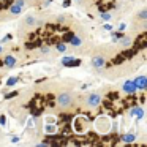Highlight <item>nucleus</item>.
<instances>
[{
  "instance_id": "obj_1",
  "label": "nucleus",
  "mask_w": 147,
  "mask_h": 147,
  "mask_svg": "<svg viewBox=\"0 0 147 147\" xmlns=\"http://www.w3.org/2000/svg\"><path fill=\"white\" fill-rule=\"evenodd\" d=\"M55 103L60 111H68L74 106V95L71 92H60L55 96Z\"/></svg>"
},
{
  "instance_id": "obj_2",
  "label": "nucleus",
  "mask_w": 147,
  "mask_h": 147,
  "mask_svg": "<svg viewBox=\"0 0 147 147\" xmlns=\"http://www.w3.org/2000/svg\"><path fill=\"white\" fill-rule=\"evenodd\" d=\"M40 24H43V22H41V21H38L36 14L29 13V14L24 16L22 22L19 24V32H30V30H33L36 26H40Z\"/></svg>"
},
{
  "instance_id": "obj_3",
  "label": "nucleus",
  "mask_w": 147,
  "mask_h": 147,
  "mask_svg": "<svg viewBox=\"0 0 147 147\" xmlns=\"http://www.w3.org/2000/svg\"><path fill=\"white\" fill-rule=\"evenodd\" d=\"M101 101H103V95L100 92H90V93H87V95L84 96V100H82L84 106H86V108H89V109L100 108Z\"/></svg>"
},
{
  "instance_id": "obj_4",
  "label": "nucleus",
  "mask_w": 147,
  "mask_h": 147,
  "mask_svg": "<svg viewBox=\"0 0 147 147\" xmlns=\"http://www.w3.org/2000/svg\"><path fill=\"white\" fill-rule=\"evenodd\" d=\"M73 130L76 131L78 134L87 133V131L90 130V122H89V119L84 117V115H78V117L74 119V122H73Z\"/></svg>"
},
{
  "instance_id": "obj_5",
  "label": "nucleus",
  "mask_w": 147,
  "mask_h": 147,
  "mask_svg": "<svg viewBox=\"0 0 147 147\" xmlns=\"http://www.w3.org/2000/svg\"><path fill=\"white\" fill-rule=\"evenodd\" d=\"M95 131L100 134H106L111 131V119L106 115H100L95 120Z\"/></svg>"
},
{
  "instance_id": "obj_6",
  "label": "nucleus",
  "mask_w": 147,
  "mask_h": 147,
  "mask_svg": "<svg viewBox=\"0 0 147 147\" xmlns=\"http://www.w3.org/2000/svg\"><path fill=\"white\" fill-rule=\"evenodd\" d=\"M24 7H26V0H14L11 7L8 8V18H16L19 16L24 11Z\"/></svg>"
},
{
  "instance_id": "obj_7",
  "label": "nucleus",
  "mask_w": 147,
  "mask_h": 147,
  "mask_svg": "<svg viewBox=\"0 0 147 147\" xmlns=\"http://www.w3.org/2000/svg\"><path fill=\"white\" fill-rule=\"evenodd\" d=\"M106 62H108V55L103 54V52H96V54H93L92 59H90V65H92L95 70L103 68L106 65Z\"/></svg>"
},
{
  "instance_id": "obj_8",
  "label": "nucleus",
  "mask_w": 147,
  "mask_h": 147,
  "mask_svg": "<svg viewBox=\"0 0 147 147\" xmlns=\"http://www.w3.org/2000/svg\"><path fill=\"white\" fill-rule=\"evenodd\" d=\"M82 45H84V35L81 32H76V33H73V35H70V38H68V46H70V48L79 49Z\"/></svg>"
},
{
  "instance_id": "obj_9",
  "label": "nucleus",
  "mask_w": 147,
  "mask_h": 147,
  "mask_svg": "<svg viewBox=\"0 0 147 147\" xmlns=\"http://www.w3.org/2000/svg\"><path fill=\"white\" fill-rule=\"evenodd\" d=\"M133 82H134V86H136V89L141 90V92H144V90L147 89V76L146 74H138L133 79Z\"/></svg>"
},
{
  "instance_id": "obj_10",
  "label": "nucleus",
  "mask_w": 147,
  "mask_h": 147,
  "mask_svg": "<svg viewBox=\"0 0 147 147\" xmlns=\"http://www.w3.org/2000/svg\"><path fill=\"white\" fill-rule=\"evenodd\" d=\"M122 92L127 93V95H133V93H136V92H138V89H136V86H134L133 79L125 81V82L122 84Z\"/></svg>"
},
{
  "instance_id": "obj_11",
  "label": "nucleus",
  "mask_w": 147,
  "mask_h": 147,
  "mask_svg": "<svg viewBox=\"0 0 147 147\" xmlns=\"http://www.w3.org/2000/svg\"><path fill=\"white\" fill-rule=\"evenodd\" d=\"M117 43H119V46H120L122 49H128V48H131V45H133V38H131L130 35H122L120 38L117 40Z\"/></svg>"
},
{
  "instance_id": "obj_12",
  "label": "nucleus",
  "mask_w": 147,
  "mask_h": 147,
  "mask_svg": "<svg viewBox=\"0 0 147 147\" xmlns=\"http://www.w3.org/2000/svg\"><path fill=\"white\" fill-rule=\"evenodd\" d=\"M3 65L8 68V70H11V68H14L18 65V59L14 57L13 54H7L3 57Z\"/></svg>"
},
{
  "instance_id": "obj_13",
  "label": "nucleus",
  "mask_w": 147,
  "mask_h": 147,
  "mask_svg": "<svg viewBox=\"0 0 147 147\" xmlns=\"http://www.w3.org/2000/svg\"><path fill=\"white\" fill-rule=\"evenodd\" d=\"M43 131H45L46 134H55L57 133V125H55V122H45Z\"/></svg>"
},
{
  "instance_id": "obj_14",
  "label": "nucleus",
  "mask_w": 147,
  "mask_h": 147,
  "mask_svg": "<svg viewBox=\"0 0 147 147\" xmlns=\"http://www.w3.org/2000/svg\"><path fill=\"white\" fill-rule=\"evenodd\" d=\"M136 133L134 131H130V133H125L123 136H122V142H125V144H131V142H134L136 141Z\"/></svg>"
},
{
  "instance_id": "obj_15",
  "label": "nucleus",
  "mask_w": 147,
  "mask_h": 147,
  "mask_svg": "<svg viewBox=\"0 0 147 147\" xmlns=\"http://www.w3.org/2000/svg\"><path fill=\"white\" fill-rule=\"evenodd\" d=\"M136 21H139V22H146L147 21V8H141V10L138 11Z\"/></svg>"
},
{
  "instance_id": "obj_16",
  "label": "nucleus",
  "mask_w": 147,
  "mask_h": 147,
  "mask_svg": "<svg viewBox=\"0 0 147 147\" xmlns=\"http://www.w3.org/2000/svg\"><path fill=\"white\" fill-rule=\"evenodd\" d=\"M62 65H63V67H70V65H79V60H76L74 57H63V59H62Z\"/></svg>"
},
{
  "instance_id": "obj_17",
  "label": "nucleus",
  "mask_w": 147,
  "mask_h": 147,
  "mask_svg": "<svg viewBox=\"0 0 147 147\" xmlns=\"http://www.w3.org/2000/svg\"><path fill=\"white\" fill-rule=\"evenodd\" d=\"M55 51L60 52V54H65V52L68 51V43H65V41L57 43V45H55Z\"/></svg>"
},
{
  "instance_id": "obj_18",
  "label": "nucleus",
  "mask_w": 147,
  "mask_h": 147,
  "mask_svg": "<svg viewBox=\"0 0 147 147\" xmlns=\"http://www.w3.org/2000/svg\"><path fill=\"white\" fill-rule=\"evenodd\" d=\"M100 21H101V22H111L112 21V13H109V11L100 13Z\"/></svg>"
},
{
  "instance_id": "obj_19",
  "label": "nucleus",
  "mask_w": 147,
  "mask_h": 147,
  "mask_svg": "<svg viewBox=\"0 0 147 147\" xmlns=\"http://www.w3.org/2000/svg\"><path fill=\"white\" fill-rule=\"evenodd\" d=\"M70 16H67V14H59V16H57V22L59 24H68V22H70Z\"/></svg>"
},
{
  "instance_id": "obj_20",
  "label": "nucleus",
  "mask_w": 147,
  "mask_h": 147,
  "mask_svg": "<svg viewBox=\"0 0 147 147\" xmlns=\"http://www.w3.org/2000/svg\"><path fill=\"white\" fill-rule=\"evenodd\" d=\"M18 81H19V78H18V76H11V78H8V79H7V86L8 87H13L14 84H18Z\"/></svg>"
},
{
  "instance_id": "obj_21",
  "label": "nucleus",
  "mask_w": 147,
  "mask_h": 147,
  "mask_svg": "<svg viewBox=\"0 0 147 147\" xmlns=\"http://www.w3.org/2000/svg\"><path fill=\"white\" fill-rule=\"evenodd\" d=\"M40 52H41L43 55H49V54H51V48H49V46H41Z\"/></svg>"
},
{
  "instance_id": "obj_22",
  "label": "nucleus",
  "mask_w": 147,
  "mask_h": 147,
  "mask_svg": "<svg viewBox=\"0 0 147 147\" xmlns=\"http://www.w3.org/2000/svg\"><path fill=\"white\" fill-rule=\"evenodd\" d=\"M136 117H138V120H142V119H144V108H142V106H139V109H138V114H136Z\"/></svg>"
},
{
  "instance_id": "obj_23",
  "label": "nucleus",
  "mask_w": 147,
  "mask_h": 147,
  "mask_svg": "<svg viewBox=\"0 0 147 147\" xmlns=\"http://www.w3.org/2000/svg\"><path fill=\"white\" fill-rule=\"evenodd\" d=\"M111 36H112V41L117 43V40L122 36V33H120V32H112V33H111Z\"/></svg>"
},
{
  "instance_id": "obj_24",
  "label": "nucleus",
  "mask_w": 147,
  "mask_h": 147,
  "mask_svg": "<svg viewBox=\"0 0 147 147\" xmlns=\"http://www.w3.org/2000/svg\"><path fill=\"white\" fill-rule=\"evenodd\" d=\"M138 109H139V106H136V108H131L128 114H130L131 117H136V114H138Z\"/></svg>"
},
{
  "instance_id": "obj_25",
  "label": "nucleus",
  "mask_w": 147,
  "mask_h": 147,
  "mask_svg": "<svg viewBox=\"0 0 147 147\" xmlns=\"http://www.w3.org/2000/svg\"><path fill=\"white\" fill-rule=\"evenodd\" d=\"M103 27H105V30H109V32H111V30H112V26H111V22H105V24H103Z\"/></svg>"
},
{
  "instance_id": "obj_26",
  "label": "nucleus",
  "mask_w": 147,
  "mask_h": 147,
  "mask_svg": "<svg viewBox=\"0 0 147 147\" xmlns=\"http://www.w3.org/2000/svg\"><path fill=\"white\" fill-rule=\"evenodd\" d=\"M11 142H14V144L19 142V136H13V138H11Z\"/></svg>"
},
{
  "instance_id": "obj_27",
  "label": "nucleus",
  "mask_w": 147,
  "mask_h": 147,
  "mask_svg": "<svg viewBox=\"0 0 147 147\" xmlns=\"http://www.w3.org/2000/svg\"><path fill=\"white\" fill-rule=\"evenodd\" d=\"M3 52H5V46L2 45V43H0V55L3 54Z\"/></svg>"
},
{
  "instance_id": "obj_28",
  "label": "nucleus",
  "mask_w": 147,
  "mask_h": 147,
  "mask_svg": "<svg viewBox=\"0 0 147 147\" xmlns=\"http://www.w3.org/2000/svg\"><path fill=\"white\" fill-rule=\"evenodd\" d=\"M3 122H5V117H3V115H2V117H0V123L3 125Z\"/></svg>"
},
{
  "instance_id": "obj_29",
  "label": "nucleus",
  "mask_w": 147,
  "mask_h": 147,
  "mask_svg": "<svg viewBox=\"0 0 147 147\" xmlns=\"http://www.w3.org/2000/svg\"><path fill=\"white\" fill-rule=\"evenodd\" d=\"M2 19H3V16H2V13H0V21H2Z\"/></svg>"
},
{
  "instance_id": "obj_30",
  "label": "nucleus",
  "mask_w": 147,
  "mask_h": 147,
  "mask_svg": "<svg viewBox=\"0 0 147 147\" xmlns=\"http://www.w3.org/2000/svg\"><path fill=\"white\" fill-rule=\"evenodd\" d=\"M76 2H79V0H76Z\"/></svg>"
}]
</instances>
